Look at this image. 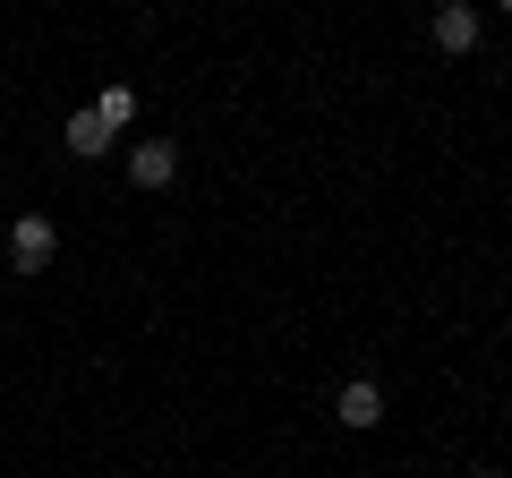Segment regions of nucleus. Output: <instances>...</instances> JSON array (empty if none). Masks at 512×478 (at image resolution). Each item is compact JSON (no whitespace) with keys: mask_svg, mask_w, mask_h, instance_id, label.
<instances>
[{"mask_svg":"<svg viewBox=\"0 0 512 478\" xmlns=\"http://www.w3.org/2000/svg\"><path fill=\"white\" fill-rule=\"evenodd\" d=\"M333 419H342V427H376V419H384V393H376V376H350V385L333 393Z\"/></svg>","mask_w":512,"mask_h":478,"instance_id":"obj_4","label":"nucleus"},{"mask_svg":"<svg viewBox=\"0 0 512 478\" xmlns=\"http://www.w3.org/2000/svg\"><path fill=\"white\" fill-rule=\"evenodd\" d=\"M128 180H137V188H171V180H180V146H171V137H137Z\"/></svg>","mask_w":512,"mask_h":478,"instance_id":"obj_2","label":"nucleus"},{"mask_svg":"<svg viewBox=\"0 0 512 478\" xmlns=\"http://www.w3.org/2000/svg\"><path fill=\"white\" fill-rule=\"evenodd\" d=\"M461 478H495V470H461Z\"/></svg>","mask_w":512,"mask_h":478,"instance_id":"obj_7","label":"nucleus"},{"mask_svg":"<svg viewBox=\"0 0 512 478\" xmlns=\"http://www.w3.org/2000/svg\"><path fill=\"white\" fill-rule=\"evenodd\" d=\"M427 35H436V52H470V43H478V9H470V0H444V9H436V18H427Z\"/></svg>","mask_w":512,"mask_h":478,"instance_id":"obj_3","label":"nucleus"},{"mask_svg":"<svg viewBox=\"0 0 512 478\" xmlns=\"http://www.w3.org/2000/svg\"><path fill=\"white\" fill-rule=\"evenodd\" d=\"M60 146H69L77 163H94V154H111V129L94 120V111H69V120H60Z\"/></svg>","mask_w":512,"mask_h":478,"instance_id":"obj_5","label":"nucleus"},{"mask_svg":"<svg viewBox=\"0 0 512 478\" xmlns=\"http://www.w3.org/2000/svg\"><path fill=\"white\" fill-rule=\"evenodd\" d=\"M60 257V231L43 214H18L9 222V265H18V274H43V265Z\"/></svg>","mask_w":512,"mask_h":478,"instance_id":"obj_1","label":"nucleus"},{"mask_svg":"<svg viewBox=\"0 0 512 478\" xmlns=\"http://www.w3.org/2000/svg\"><path fill=\"white\" fill-rule=\"evenodd\" d=\"M495 9H504V18H512V0H495Z\"/></svg>","mask_w":512,"mask_h":478,"instance_id":"obj_8","label":"nucleus"},{"mask_svg":"<svg viewBox=\"0 0 512 478\" xmlns=\"http://www.w3.org/2000/svg\"><path fill=\"white\" fill-rule=\"evenodd\" d=\"M94 120H103V129H128V120H137V94H128V86H103V94H94Z\"/></svg>","mask_w":512,"mask_h":478,"instance_id":"obj_6","label":"nucleus"}]
</instances>
